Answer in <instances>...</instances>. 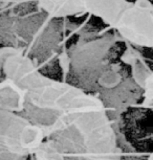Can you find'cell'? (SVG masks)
I'll list each match as a JSON object with an SVG mask.
<instances>
[{"instance_id": "6da1fadb", "label": "cell", "mask_w": 153, "mask_h": 160, "mask_svg": "<svg viewBox=\"0 0 153 160\" xmlns=\"http://www.w3.org/2000/svg\"><path fill=\"white\" fill-rule=\"evenodd\" d=\"M0 82L21 101L20 114L44 133L32 160H122L115 125L100 99L49 78L19 48H0Z\"/></svg>"}, {"instance_id": "7a4b0ae2", "label": "cell", "mask_w": 153, "mask_h": 160, "mask_svg": "<svg viewBox=\"0 0 153 160\" xmlns=\"http://www.w3.org/2000/svg\"><path fill=\"white\" fill-rule=\"evenodd\" d=\"M52 18L77 15L98 17L115 31L125 43L142 48L153 46V8L149 0H36Z\"/></svg>"}, {"instance_id": "3957f363", "label": "cell", "mask_w": 153, "mask_h": 160, "mask_svg": "<svg viewBox=\"0 0 153 160\" xmlns=\"http://www.w3.org/2000/svg\"><path fill=\"white\" fill-rule=\"evenodd\" d=\"M18 108L17 92L0 82V160H28L45 139L43 131L18 113Z\"/></svg>"}]
</instances>
